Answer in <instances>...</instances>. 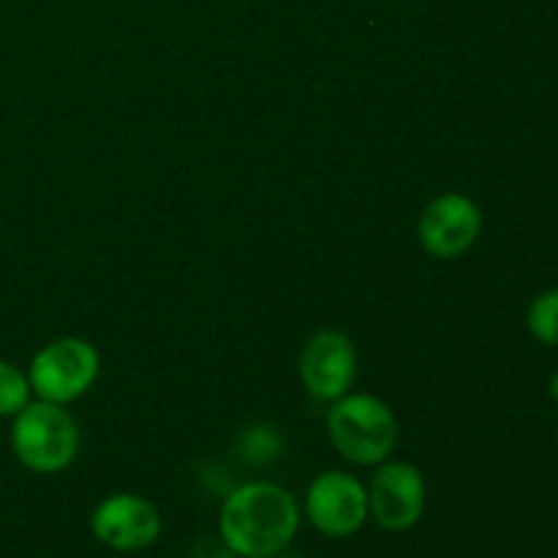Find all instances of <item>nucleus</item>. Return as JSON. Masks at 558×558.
<instances>
[{"instance_id":"1a4fd4ad","label":"nucleus","mask_w":558,"mask_h":558,"mask_svg":"<svg viewBox=\"0 0 558 558\" xmlns=\"http://www.w3.org/2000/svg\"><path fill=\"white\" fill-rule=\"evenodd\" d=\"M357 376V352L341 330H319L300 352V379L316 401H338Z\"/></svg>"},{"instance_id":"f257e3e1","label":"nucleus","mask_w":558,"mask_h":558,"mask_svg":"<svg viewBox=\"0 0 558 558\" xmlns=\"http://www.w3.org/2000/svg\"><path fill=\"white\" fill-rule=\"evenodd\" d=\"M300 532V505L292 490L270 480L243 483L223 499L218 534L229 554L259 558L287 550Z\"/></svg>"},{"instance_id":"20e7f679","label":"nucleus","mask_w":558,"mask_h":558,"mask_svg":"<svg viewBox=\"0 0 558 558\" xmlns=\"http://www.w3.org/2000/svg\"><path fill=\"white\" fill-rule=\"evenodd\" d=\"M101 357L98 349L85 338H58L38 349L27 368L31 390L38 401L65 403L85 396L98 379Z\"/></svg>"},{"instance_id":"9b49d317","label":"nucleus","mask_w":558,"mask_h":558,"mask_svg":"<svg viewBox=\"0 0 558 558\" xmlns=\"http://www.w3.org/2000/svg\"><path fill=\"white\" fill-rule=\"evenodd\" d=\"M31 379L14 363L0 360V417H14L31 403Z\"/></svg>"},{"instance_id":"7ed1b4c3","label":"nucleus","mask_w":558,"mask_h":558,"mask_svg":"<svg viewBox=\"0 0 558 558\" xmlns=\"http://www.w3.org/2000/svg\"><path fill=\"white\" fill-rule=\"evenodd\" d=\"M11 420V450L27 472L58 474L76 461L80 428L60 403L36 398Z\"/></svg>"},{"instance_id":"39448f33","label":"nucleus","mask_w":558,"mask_h":558,"mask_svg":"<svg viewBox=\"0 0 558 558\" xmlns=\"http://www.w3.org/2000/svg\"><path fill=\"white\" fill-rule=\"evenodd\" d=\"M303 512L311 526L330 539H347L363 532L371 521L368 488L354 474L330 469L311 480Z\"/></svg>"},{"instance_id":"6e6552de","label":"nucleus","mask_w":558,"mask_h":558,"mask_svg":"<svg viewBox=\"0 0 558 558\" xmlns=\"http://www.w3.org/2000/svg\"><path fill=\"white\" fill-rule=\"evenodd\" d=\"M483 232L480 205L466 194H439L420 216V245L436 259H458L477 243Z\"/></svg>"},{"instance_id":"423d86ee","label":"nucleus","mask_w":558,"mask_h":558,"mask_svg":"<svg viewBox=\"0 0 558 558\" xmlns=\"http://www.w3.org/2000/svg\"><path fill=\"white\" fill-rule=\"evenodd\" d=\"M428 501L425 474L414 463L385 461L379 463L368 485L371 521L385 532H409L420 523Z\"/></svg>"},{"instance_id":"f03ea898","label":"nucleus","mask_w":558,"mask_h":558,"mask_svg":"<svg viewBox=\"0 0 558 558\" xmlns=\"http://www.w3.org/2000/svg\"><path fill=\"white\" fill-rule=\"evenodd\" d=\"M327 436L343 461L379 466L398 445V420L381 398L347 392L327 412Z\"/></svg>"},{"instance_id":"ddd939ff","label":"nucleus","mask_w":558,"mask_h":558,"mask_svg":"<svg viewBox=\"0 0 558 558\" xmlns=\"http://www.w3.org/2000/svg\"><path fill=\"white\" fill-rule=\"evenodd\" d=\"M259 558H303L300 554H292V550H278V554H267V556H259Z\"/></svg>"},{"instance_id":"0eeeda50","label":"nucleus","mask_w":558,"mask_h":558,"mask_svg":"<svg viewBox=\"0 0 558 558\" xmlns=\"http://www.w3.org/2000/svg\"><path fill=\"white\" fill-rule=\"evenodd\" d=\"M90 532L114 554H140L158 543L163 518L153 501L136 494H112L98 501L90 515Z\"/></svg>"},{"instance_id":"9d476101","label":"nucleus","mask_w":558,"mask_h":558,"mask_svg":"<svg viewBox=\"0 0 558 558\" xmlns=\"http://www.w3.org/2000/svg\"><path fill=\"white\" fill-rule=\"evenodd\" d=\"M526 327L534 341L558 349V289L537 294L526 311Z\"/></svg>"},{"instance_id":"f8f14e48","label":"nucleus","mask_w":558,"mask_h":558,"mask_svg":"<svg viewBox=\"0 0 558 558\" xmlns=\"http://www.w3.org/2000/svg\"><path fill=\"white\" fill-rule=\"evenodd\" d=\"M548 390H550V398H554V403L558 407V371L554 376H550V385H548Z\"/></svg>"}]
</instances>
